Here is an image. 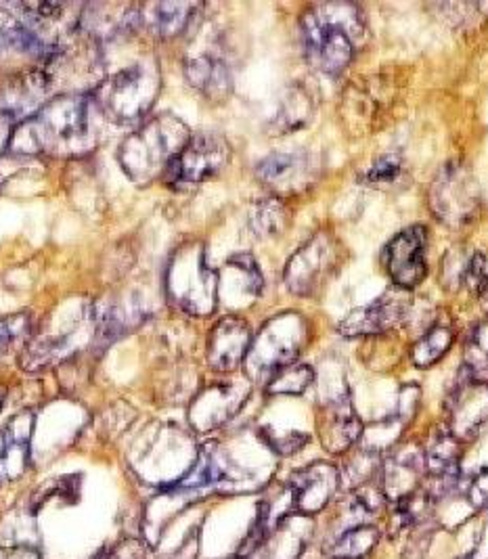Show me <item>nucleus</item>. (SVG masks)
Here are the masks:
<instances>
[{"label": "nucleus", "instance_id": "obj_38", "mask_svg": "<svg viewBox=\"0 0 488 559\" xmlns=\"http://www.w3.org/2000/svg\"><path fill=\"white\" fill-rule=\"evenodd\" d=\"M262 433H264V440L269 442V447L273 451H277L279 455H294L296 451H300L309 442V436H305V433L277 436V433H273L271 430H264Z\"/></svg>", "mask_w": 488, "mask_h": 559}, {"label": "nucleus", "instance_id": "obj_32", "mask_svg": "<svg viewBox=\"0 0 488 559\" xmlns=\"http://www.w3.org/2000/svg\"><path fill=\"white\" fill-rule=\"evenodd\" d=\"M438 17L453 27H476L488 20V2H438L432 4Z\"/></svg>", "mask_w": 488, "mask_h": 559}, {"label": "nucleus", "instance_id": "obj_24", "mask_svg": "<svg viewBox=\"0 0 488 559\" xmlns=\"http://www.w3.org/2000/svg\"><path fill=\"white\" fill-rule=\"evenodd\" d=\"M185 76L207 99L221 102L233 91V70L218 52H195L185 61Z\"/></svg>", "mask_w": 488, "mask_h": 559}, {"label": "nucleus", "instance_id": "obj_1", "mask_svg": "<svg viewBox=\"0 0 488 559\" xmlns=\"http://www.w3.org/2000/svg\"><path fill=\"white\" fill-rule=\"evenodd\" d=\"M97 114L102 111L88 93L59 95L24 124L13 128L7 150L17 157H82L99 143Z\"/></svg>", "mask_w": 488, "mask_h": 559}, {"label": "nucleus", "instance_id": "obj_25", "mask_svg": "<svg viewBox=\"0 0 488 559\" xmlns=\"http://www.w3.org/2000/svg\"><path fill=\"white\" fill-rule=\"evenodd\" d=\"M384 495L392 501H398L415 490L421 488L424 476H426V459L424 449L421 451H396L394 455L385 461L384 469Z\"/></svg>", "mask_w": 488, "mask_h": 559}, {"label": "nucleus", "instance_id": "obj_27", "mask_svg": "<svg viewBox=\"0 0 488 559\" xmlns=\"http://www.w3.org/2000/svg\"><path fill=\"white\" fill-rule=\"evenodd\" d=\"M314 111H317V97L307 86L291 84L283 91L279 103L275 107V114L271 116L269 130L273 132V136L296 132L309 124L314 118Z\"/></svg>", "mask_w": 488, "mask_h": 559}, {"label": "nucleus", "instance_id": "obj_23", "mask_svg": "<svg viewBox=\"0 0 488 559\" xmlns=\"http://www.w3.org/2000/svg\"><path fill=\"white\" fill-rule=\"evenodd\" d=\"M34 436V413L22 411L13 415L0 432V474L17 480L29 465V447Z\"/></svg>", "mask_w": 488, "mask_h": 559}, {"label": "nucleus", "instance_id": "obj_29", "mask_svg": "<svg viewBox=\"0 0 488 559\" xmlns=\"http://www.w3.org/2000/svg\"><path fill=\"white\" fill-rule=\"evenodd\" d=\"M380 540L382 533L376 524H350L325 547V556L330 559H367L376 551Z\"/></svg>", "mask_w": 488, "mask_h": 559}, {"label": "nucleus", "instance_id": "obj_28", "mask_svg": "<svg viewBox=\"0 0 488 559\" xmlns=\"http://www.w3.org/2000/svg\"><path fill=\"white\" fill-rule=\"evenodd\" d=\"M200 9L202 4L198 2H152L139 7L141 26L147 27L159 38H175L193 24Z\"/></svg>", "mask_w": 488, "mask_h": 559}, {"label": "nucleus", "instance_id": "obj_16", "mask_svg": "<svg viewBox=\"0 0 488 559\" xmlns=\"http://www.w3.org/2000/svg\"><path fill=\"white\" fill-rule=\"evenodd\" d=\"M388 80L369 78L353 82L344 97V120L350 124V130L359 136L373 130L378 122L384 120V114L390 109L392 86Z\"/></svg>", "mask_w": 488, "mask_h": 559}, {"label": "nucleus", "instance_id": "obj_36", "mask_svg": "<svg viewBox=\"0 0 488 559\" xmlns=\"http://www.w3.org/2000/svg\"><path fill=\"white\" fill-rule=\"evenodd\" d=\"M405 173V164L403 157L398 153H388L378 157L367 173L362 175V182L369 187H390L394 182H398Z\"/></svg>", "mask_w": 488, "mask_h": 559}, {"label": "nucleus", "instance_id": "obj_26", "mask_svg": "<svg viewBox=\"0 0 488 559\" xmlns=\"http://www.w3.org/2000/svg\"><path fill=\"white\" fill-rule=\"evenodd\" d=\"M487 260L480 252L451 250L442 260V283L449 292H463L480 296L487 283Z\"/></svg>", "mask_w": 488, "mask_h": 559}, {"label": "nucleus", "instance_id": "obj_22", "mask_svg": "<svg viewBox=\"0 0 488 559\" xmlns=\"http://www.w3.org/2000/svg\"><path fill=\"white\" fill-rule=\"evenodd\" d=\"M264 280L252 254H235L218 275V302L246 308L262 294Z\"/></svg>", "mask_w": 488, "mask_h": 559}, {"label": "nucleus", "instance_id": "obj_13", "mask_svg": "<svg viewBox=\"0 0 488 559\" xmlns=\"http://www.w3.org/2000/svg\"><path fill=\"white\" fill-rule=\"evenodd\" d=\"M428 233L424 227L401 230L385 248V271L398 289L417 287L428 273Z\"/></svg>", "mask_w": 488, "mask_h": 559}, {"label": "nucleus", "instance_id": "obj_34", "mask_svg": "<svg viewBox=\"0 0 488 559\" xmlns=\"http://www.w3.org/2000/svg\"><path fill=\"white\" fill-rule=\"evenodd\" d=\"M453 344V331L449 328H440L437 325L435 330L428 331L413 348V362L417 367H432L442 356L447 355V350Z\"/></svg>", "mask_w": 488, "mask_h": 559}, {"label": "nucleus", "instance_id": "obj_37", "mask_svg": "<svg viewBox=\"0 0 488 559\" xmlns=\"http://www.w3.org/2000/svg\"><path fill=\"white\" fill-rule=\"evenodd\" d=\"M462 483V480H460ZM462 486V484H460ZM463 497L472 508H485L488 506V469L478 472L472 476L465 486H462Z\"/></svg>", "mask_w": 488, "mask_h": 559}, {"label": "nucleus", "instance_id": "obj_17", "mask_svg": "<svg viewBox=\"0 0 488 559\" xmlns=\"http://www.w3.org/2000/svg\"><path fill=\"white\" fill-rule=\"evenodd\" d=\"M250 396L248 383H214L189 408V421L195 430L210 432L227 424Z\"/></svg>", "mask_w": 488, "mask_h": 559}, {"label": "nucleus", "instance_id": "obj_4", "mask_svg": "<svg viewBox=\"0 0 488 559\" xmlns=\"http://www.w3.org/2000/svg\"><path fill=\"white\" fill-rule=\"evenodd\" d=\"M91 344H97V306L91 302L61 305L47 330L34 335L27 344L22 365L26 371L51 369Z\"/></svg>", "mask_w": 488, "mask_h": 559}, {"label": "nucleus", "instance_id": "obj_15", "mask_svg": "<svg viewBox=\"0 0 488 559\" xmlns=\"http://www.w3.org/2000/svg\"><path fill=\"white\" fill-rule=\"evenodd\" d=\"M412 312V300L401 294H385L369 306L353 310L340 325L337 331L344 337H367L382 335L407 321Z\"/></svg>", "mask_w": 488, "mask_h": 559}, {"label": "nucleus", "instance_id": "obj_14", "mask_svg": "<svg viewBox=\"0 0 488 559\" xmlns=\"http://www.w3.org/2000/svg\"><path fill=\"white\" fill-rule=\"evenodd\" d=\"M449 430L453 436L469 438L488 421V382L476 380L469 369L463 367L457 383L447 401Z\"/></svg>", "mask_w": 488, "mask_h": 559}, {"label": "nucleus", "instance_id": "obj_41", "mask_svg": "<svg viewBox=\"0 0 488 559\" xmlns=\"http://www.w3.org/2000/svg\"><path fill=\"white\" fill-rule=\"evenodd\" d=\"M0 408H2V392H0Z\"/></svg>", "mask_w": 488, "mask_h": 559}, {"label": "nucleus", "instance_id": "obj_19", "mask_svg": "<svg viewBox=\"0 0 488 559\" xmlns=\"http://www.w3.org/2000/svg\"><path fill=\"white\" fill-rule=\"evenodd\" d=\"M365 432L357 411L353 407L350 394H337L334 401L325 403L319 415V436L328 453L340 455L353 449Z\"/></svg>", "mask_w": 488, "mask_h": 559}, {"label": "nucleus", "instance_id": "obj_39", "mask_svg": "<svg viewBox=\"0 0 488 559\" xmlns=\"http://www.w3.org/2000/svg\"><path fill=\"white\" fill-rule=\"evenodd\" d=\"M0 559H43L40 551L27 543H15L0 547Z\"/></svg>", "mask_w": 488, "mask_h": 559}, {"label": "nucleus", "instance_id": "obj_33", "mask_svg": "<svg viewBox=\"0 0 488 559\" xmlns=\"http://www.w3.org/2000/svg\"><path fill=\"white\" fill-rule=\"evenodd\" d=\"M314 382V371L309 365H287L279 369L271 380H269V394H285V396H296L307 392Z\"/></svg>", "mask_w": 488, "mask_h": 559}, {"label": "nucleus", "instance_id": "obj_31", "mask_svg": "<svg viewBox=\"0 0 488 559\" xmlns=\"http://www.w3.org/2000/svg\"><path fill=\"white\" fill-rule=\"evenodd\" d=\"M34 337V321L29 314H15L0 319V360L13 353H22Z\"/></svg>", "mask_w": 488, "mask_h": 559}, {"label": "nucleus", "instance_id": "obj_5", "mask_svg": "<svg viewBox=\"0 0 488 559\" xmlns=\"http://www.w3.org/2000/svg\"><path fill=\"white\" fill-rule=\"evenodd\" d=\"M162 76L155 59H143L102 80L91 93L102 116L130 127L141 122L159 95Z\"/></svg>", "mask_w": 488, "mask_h": 559}, {"label": "nucleus", "instance_id": "obj_9", "mask_svg": "<svg viewBox=\"0 0 488 559\" xmlns=\"http://www.w3.org/2000/svg\"><path fill=\"white\" fill-rule=\"evenodd\" d=\"M231 147L218 132L191 134L187 145L170 162L164 182L170 187H193L216 177L229 162Z\"/></svg>", "mask_w": 488, "mask_h": 559}, {"label": "nucleus", "instance_id": "obj_8", "mask_svg": "<svg viewBox=\"0 0 488 559\" xmlns=\"http://www.w3.org/2000/svg\"><path fill=\"white\" fill-rule=\"evenodd\" d=\"M430 207L438 221L451 229H462L478 216L480 187L463 162L440 168L430 187Z\"/></svg>", "mask_w": 488, "mask_h": 559}, {"label": "nucleus", "instance_id": "obj_40", "mask_svg": "<svg viewBox=\"0 0 488 559\" xmlns=\"http://www.w3.org/2000/svg\"><path fill=\"white\" fill-rule=\"evenodd\" d=\"M480 300H483V306L487 308L488 312V277L487 283H485V287H483V292H480Z\"/></svg>", "mask_w": 488, "mask_h": 559}, {"label": "nucleus", "instance_id": "obj_12", "mask_svg": "<svg viewBox=\"0 0 488 559\" xmlns=\"http://www.w3.org/2000/svg\"><path fill=\"white\" fill-rule=\"evenodd\" d=\"M323 173L317 153H271L257 166V177L277 195H298L314 187Z\"/></svg>", "mask_w": 488, "mask_h": 559}, {"label": "nucleus", "instance_id": "obj_20", "mask_svg": "<svg viewBox=\"0 0 488 559\" xmlns=\"http://www.w3.org/2000/svg\"><path fill=\"white\" fill-rule=\"evenodd\" d=\"M294 509L298 513H317L328 508L342 486V472L330 463H312L289 480Z\"/></svg>", "mask_w": 488, "mask_h": 559}, {"label": "nucleus", "instance_id": "obj_21", "mask_svg": "<svg viewBox=\"0 0 488 559\" xmlns=\"http://www.w3.org/2000/svg\"><path fill=\"white\" fill-rule=\"evenodd\" d=\"M252 330L243 319L225 317L207 337V362L214 371H233L237 369L250 353Z\"/></svg>", "mask_w": 488, "mask_h": 559}, {"label": "nucleus", "instance_id": "obj_6", "mask_svg": "<svg viewBox=\"0 0 488 559\" xmlns=\"http://www.w3.org/2000/svg\"><path fill=\"white\" fill-rule=\"evenodd\" d=\"M166 296L172 305L193 317H210L218 306V273L210 269L206 248L187 241L170 255L166 266Z\"/></svg>", "mask_w": 488, "mask_h": 559}, {"label": "nucleus", "instance_id": "obj_2", "mask_svg": "<svg viewBox=\"0 0 488 559\" xmlns=\"http://www.w3.org/2000/svg\"><path fill=\"white\" fill-rule=\"evenodd\" d=\"M300 40L312 70L337 76L367 45L369 29L357 4L344 0L321 2L302 15Z\"/></svg>", "mask_w": 488, "mask_h": 559}, {"label": "nucleus", "instance_id": "obj_3", "mask_svg": "<svg viewBox=\"0 0 488 559\" xmlns=\"http://www.w3.org/2000/svg\"><path fill=\"white\" fill-rule=\"evenodd\" d=\"M189 139L191 132L185 122L162 114L130 134L120 145L118 162L132 182L150 185L155 178H164Z\"/></svg>", "mask_w": 488, "mask_h": 559}, {"label": "nucleus", "instance_id": "obj_30", "mask_svg": "<svg viewBox=\"0 0 488 559\" xmlns=\"http://www.w3.org/2000/svg\"><path fill=\"white\" fill-rule=\"evenodd\" d=\"M248 223H250L252 233L260 237V239L275 237V235H279L287 227L289 212H287V207L279 200H262V202H258L252 207Z\"/></svg>", "mask_w": 488, "mask_h": 559}, {"label": "nucleus", "instance_id": "obj_7", "mask_svg": "<svg viewBox=\"0 0 488 559\" xmlns=\"http://www.w3.org/2000/svg\"><path fill=\"white\" fill-rule=\"evenodd\" d=\"M309 340V325L307 321L296 314L287 312L271 319L257 337L252 340L250 353H248V369L257 378L269 380L287 365H294V360L302 353L305 344Z\"/></svg>", "mask_w": 488, "mask_h": 559}, {"label": "nucleus", "instance_id": "obj_11", "mask_svg": "<svg viewBox=\"0 0 488 559\" xmlns=\"http://www.w3.org/2000/svg\"><path fill=\"white\" fill-rule=\"evenodd\" d=\"M55 80L51 72L40 66L9 78L0 84V122L17 128L36 116L51 95Z\"/></svg>", "mask_w": 488, "mask_h": 559}, {"label": "nucleus", "instance_id": "obj_35", "mask_svg": "<svg viewBox=\"0 0 488 559\" xmlns=\"http://www.w3.org/2000/svg\"><path fill=\"white\" fill-rule=\"evenodd\" d=\"M465 369L476 380L488 382V319L478 323L465 344Z\"/></svg>", "mask_w": 488, "mask_h": 559}, {"label": "nucleus", "instance_id": "obj_18", "mask_svg": "<svg viewBox=\"0 0 488 559\" xmlns=\"http://www.w3.org/2000/svg\"><path fill=\"white\" fill-rule=\"evenodd\" d=\"M141 26V11L134 4H84L78 32L95 45L124 38Z\"/></svg>", "mask_w": 488, "mask_h": 559}, {"label": "nucleus", "instance_id": "obj_10", "mask_svg": "<svg viewBox=\"0 0 488 559\" xmlns=\"http://www.w3.org/2000/svg\"><path fill=\"white\" fill-rule=\"evenodd\" d=\"M340 243L330 233H317L289 258L285 266V285L296 296L317 294L340 264Z\"/></svg>", "mask_w": 488, "mask_h": 559}]
</instances>
